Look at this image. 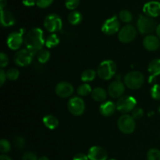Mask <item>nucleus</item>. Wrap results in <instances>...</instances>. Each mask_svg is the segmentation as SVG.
Returning <instances> with one entry per match:
<instances>
[{
    "mask_svg": "<svg viewBox=\"0 0 160 160\" xmlns=\"http://www.w3.org/2000/svg\"><path fill=\"white\" fill-rule=\"evenodd\" d=\"M24 43L26 48L32 52L34 54L38 53L42 49L44 45H45L43 31L39 28L30 30L25 35Z\"/></svg>",
    "mask_w": 160,
    "mask_h": 160,
    "instance_id": "obj_1",
    "label": "nucleus"
},
{
    "mask_svg": "<svg viewBox=\"0 0 160 160\" xmlns=\"http://www.w3.org/2000/svg\"><path fill=\"white\" fill-rule=\"evenodd\" d=\"M116 73H117V65L114 61L110 59L102 61L97 69L98 76L104 81H109L112 79Z\"/></svg>",
    "mask_w": 160,
    "mask_h": 160,
    "instance_id": "obj_2",
    "label": "nucleus"
},
{
    "mask_svg": "<svg viewBox=\"0 0 160 160\" xmlns=\"http://www.w3.org/2000/svg\"><path fill=\"white\" fill-rule=\"evenodd\" d=\"M145 83V78L141 72L131 71L124 77V84L129 88L136 90L142 87Z\"/></svg>",
    "mask_w": 160,
    "mask_h": 160,
    "instance_id": "obj_3",
    "label": "nucleus"
},
{
    "mask_svg": "<svg viewBox=\"0 0 160 160\" xmlns=\"http://www.w3.org/2000/svg\"><path fill=\"white\" fill-rule=\"evenodd\" d=\"M138 30L142 34H148L156 29V21L152 17L141 15L137 21Z\"/></svg>",
    "mask_w": 160,
    "mask_h": 160,
    "instance_id": "obj_4",
    "label": "nucleus"
},
{
    "mask_svg": "<svg viewBox=\"0 0 160 160\" xmlns=\"http://www.w3.org/2000/svg\"><path fill=\"white\" fill-rule=\"evenodd\" d=\"M44 27L48 32H57L62 29V21L59 15L56 13H50L47 15L44 20Z\"/></svg>",
    "mask_w": 160,
    "mask_h": 160,
    "instance_id": "obj_5",
    "label": "nucleus"
},
{
    "mask_svg": "<svg viewBox=\"0 0 160 160\" xmlns=\"http://www.w3.org/2000/svg\"><path fill=\"white\" fill-rule=\"evenodd\" d=\"M137 101L135 98L130 95H124L119 98L117 102V109L122 113H128L135 109Z\"/></svg>",
    "mask_w": 160,
    "mask_h": 160,
    "instance_id": "obj_6",
    "label": "nucleus"
},
{
    "mask_svg": "<svg viewBox=\"0 0 160 160\" xmlns=\"http://www.w3.org/2000/svg\"><path fill=\"white\" fill-rule=\"evenodd\" d=\"M117 126L120 131L123 134H131L135 130V120L133 118L132 116L124 114L119 118L117 121Z\"/></svg>",
    "mask_w": 160,
    "mask_h": 160,
    "instance_id": "obj_7",
    "label": "nucleus"
},
{
    "mask_svg": "<svg viewBox=\"0 0 160 160\" xmlns=\"http://www.w3.org/2000/svg\"><path fill=\"white\" fill-rule=\"evenodd\" d=\"M35 54L28 50V48H23L17 52L13 58L14 62L19 67H28L31 63Z\"/></svg>",
    "mask_w": 160,
    "mask_h": 160,
    "instance_id": "obj_8",
    "label": "nucleus"
},
{
    "mask_svg": "<svg viewBox=\"0 0 160 160\" xmlns=\"http://www.w3.org/2000/svg\"><path fill=\"white\" fill-rule=\"evenodd\" d=\"M67 107L70 113L73 116H81L85 110V103L80 97H73L69 100Z\"/></svg>",
    "mask_w": 160,
    "mask_h": 160,
    "instance_id": "obj_9",
    "label": "nucleus"
},
{
    "mask_svg": "<svg viewBox=\"0 0 160 160\" xmlns=\"http://www.w3.org/2000/svg\"><path fill=\"white\" fill-rule=\"evenodd\" d=\"M120 23L117 16L107 19L102 26V31L106 35H112L120 31Z\"/></svg>",
    "mask_w": 160,
    "mask_h": 160,
    "instance_id": "obj_10",
    "label": "nucleus"
},
{
    "mask_svg": "<svg viewBox=\"0 0 160 160\" xmlns=\"http://www.w3.org/2000/svg\"><path fill=\"white\" fill-rule=\"evenodd\" d=\"M137 35V31L135 28L131 24L125 25L119 31L118 38L122 43H130L135 38Z\"/></svg>",
    "mask_w": 160,
    "mask_h": 160,
    "instance_id": "obj_11",
    "label": "nucleus"
},
{
    "mask_svg": "<svg viewBox=\"0 0 160 160\" xmlns=\"http://www.w3.org/2000/svg\"><path fill=\"white\" fill-rule=\"evenodd\" d=\"M23 34V31L21 30L17 32H12L9 34L6 43L11 50H18L21 47L22 44L24 42Z\"/></svg>",
    "mask_w": 160,
    "mask_h": 160,
    "instance_id": "obj_12",
    "label": "nucleus"
},
{
    "mask_svg": "<svg viewBox=\"0 0 160 160\" xmlns=\"http://www.w3.org/2000/svg\"><path fill=\"white\" fill-rule=\"evenodd\" d=\"M55 92L56 95L60 98H68L73 93V87L70 83L67 81H62L56 84L55 88Z\"/></svg>",
    "mask_w": 160,
    "mask_h": 160,
    "instance_id": "obj_13",
    "label": "nucleus"
},
{
    "mask_svg": "<svg viewBox=\"0 0 160 160\" xmlns=\"http://www.w3.org/2000/svg\"><path fill=\"white\" fill-rule=\"evenodd\" d=\"M125 92V85L120 81H114L108 88V93L112 98H117L122 97Z\"/></svg>",
    "mask_w": 160,
    "mask_h": 160,
    "instance_id": "obj_14",
    "label": "nucleus"
},
{
    "mask_svg": "<svg viewBox=\"0 0 160 160\" xmlns=\"http://www.w3.org/2000/svg\"><path fill=\"white\" fill-rule=\"evenodd\" d=\"M143 12L148 17L154 18L160 15V2L157 1H150L143 6Z\"/></svg>",
    "mask_w": 160,
    "mask_h": 160,
    "instance_id": "obj_15",
    "label": "nucleus"
},
{
    "mask_svg": "<svg viewBox=\"0 0 160 160\" xmlns=\"http://www.w3.org/2000/svg\"><path fill=\"white\" fill-rule=\"evenodd\" d=\"M88 157L90 160H106L107 152L100 146H92L88 152Z\"/></svg>",
    "mask_w": 160,
    "mask_h": 160,
    "instance_id": "obj_16",
    "label": "nucleus"
},
{
    "mask_svg": "<svg viewBox=\"0 0 160 160\" xmlns=\"http://www.w3.org/2000/svg\"><path fill=\"white\" fill-rule=\"evenodd\" d=\"M143 46L148 51H156L160 46L159 38L155 35H147L143 40Z\"/></svg>",
    "mask_w": 160,
    "mask_h": 160,
    "instance_id": "obj_17",
    "label": "nucleus"
},
{
    "mask_svg": "<svg viewBox=\"0 0 160 160\" xmlns=\"http://www.w3.org/2000/svg\"><path fill=\"white\" fill-rule=\"evenodd\" d=\"M16 19L13 14L7 9L1 10V24L4 28L13 26L15 24Z\"/></svg>",
    "mask_w": 160,
    "mask_h": 160,
    "instance_id": "obj_18",
    "label": "nucleus"
},
{
    "mask_svg": "<svg viewBox=\"0 0 160 160\" xmlns=\"http://www.w3.org/2000/svg\"><path fill=\"white\" fill-rule=\"evenodd\" d=\"M117 109V105L111 101L103 102L99 107V112L103 117H111L113 115Z\"/></svg>",
    "mask_w": 160,
    "mask_h": 160,
    "instance_id": "obj_19",
    "label": "nucleus"
},
{
    "mask_svg": "<svg viewBox=\"0 0 160 160\" xmlns=\"http://www.w3.org/2000/svg\"><path fill=\"white\" fill-rule=\"evenodd\" d=\"M92 97L96 102H104L107 98V92L102 88H95L92 90Z\"/></svg>",
    "mask_w": 160,
    "mask_h": 160,
    "instance_id": "obj_20",
    "label": "nucleus"
},
{
    "mask_svg": "<svg viewBox=\"0 0 160 160\" xmlns=\"http://www.w3.org/2000/svg\"><path fill=\"white\" fill-rule=\"evenodd\" d=\"M43 123L47 128L54 130L59 126V120L52 115H47L43 117Z\"/></svg>",
    "mask_w": 160,
    "mask_h": 160,
    "instance_id": "obj_21",
    "label": "nucleus"
},
{
    "mask_svg": "<svg viewBox=\"0 0 160 160\" xmlns=\"http://www.w3.org/2000/svg\"><path fill=\"white\" fill-rule=\"evenodd\" d=\"M148 70L152 77L160 74V59H155L148 64Z\"/></svg>",
    "mask_w": 160,
    "mask_h": 160,
    "instance_id": "obj_22",
    "label": "nucleus"
},
{
    "mask_svg": "<svg viewBox=\"0 0 160 160\" xmlns=\"http://www.w3.org/2000/svg\"><path fill=\"white\" fill-rule=\"evenodd\" d=\"M82 14L77 10H73L68 15V21L72 25H78L82 21Z\"/></svg>",
    "mask_w": 160,
    "mask_h": 160,
    "instance_id": "obj_23",
    "label": "nucleus"
},
{
    "mask_svg": "<svg viewBox=\"0 0 160 160\" xmlns=\"http://www.w3.org/2000/svg\"><path fill=\"white\" fill-rule=\"evenodd\" d=\"M96 73L97 72H95L92 69H88V70H84L81 74V80L84 83L91 82V81H94V79L96 77Z\"/></svg>",
    "mask_w": 160,
    "mask_h": 160,
    "instance_id": "obj_24",
    "label": "nucleus"
},
{
    "mask_svg": "<svg viewBox=\"0 0 160 160\" xmlns=\"http://www.w3.org/2000/svg\"><path fill=\"white\" fill-rule=\"evenodd\" d=\"M50 56H51L50 52L47 49H43V48L37 53L38 61L42 64H45L48 62V60L50 59Z\"/></svg>",
    "mask_w": 160,
    "mask_h": 160,
    "instance_id": "obj_25",
    "label": "nucleus"
},
{
    "mask_svg": "<svg viewBox=\"0 0 160 160\" xmlns=\"http://www.w3.org/2000/svg\"><path fill=\"white\" fill-rule=\"evenodd\" d=\"M59 38L56 34H52L51 35L48 36L47 39L45 40V46L48 48H54V47L57 46L59 44Z\"/></svg>",
    "mask_w": 160,
    "mask_h": 160,
    "instance_id": "obj_26",
    "label": "nucleus"
},
{
    "mask_svg": "<svg viewBox=\"0 0 160 160\" xmlns=\"http://www.w3.org/2000/svg\"><path fill=\"white\" fill-rule=\"evenodd\" d=\"M92 88L87 83H84V84L80 85L77 89L78 95L80 96H87L89 94H92Z\"/></svg>",
    "mask_w": 160,
    "mask_h": 160,
    "instance_id": "obj_27",
    "label": "nucleus"
},
{
    "mask_svg": "<svg viewBox=\"0 0 160 160\" xmlns=\"http://www.w3.org/2000/svg\"><path fill=\"white\" fill-rule=\"evenodd\" d=\"M119 18L121 21L124 22V23H130L133 20V15L129 10L127 9H123L121 10L119 13Z\"/></svg>",
    "mask_w": 160,
    "mask_h": 160,
    "instance_id": "obj_28",
    "label": "nucleus"
},
{
    "mask_svg": "<svg viewBox=\"0 0 160 160\" xmlns=\"http://www.w3.org/2000/svg\"><path fill=\"white\" fill-rule=\"evenodd\" d=\"M20 76V71L17 68H10L6 71V78L9 81H16Z\"/></svg>",
    "mask_w": 160,
    "mask_h": 160,
    "instance_id": "obj_29",
    "label": "nucleus"
},
{
    "mask_svg": "<svg viewBox=\"0 0 160 160\" xmlns=\"http://www.w3.org/2000/svg\"><path fill=\"white\" fill-rule=\"evenodd\" d=\"M148 160H160V151L157 148H151L147 153Z\"/></svg>",
    "mask_w": 160,
    "mask_h": 160,
    "instance_id": "obj_30",
    "label": "nucleus"
},
{
    "mask_svg": "<svg viewBox=\"0 0 160 160\" xmlns=\"http://www.w3.org/2000/svg\"><path fill=\"white\" fill-rule=\"evenodd\" d=\"M11 150V145L6 139H2L0 141V152L2 153H7Z\"/></svg>",
    "mask_w": 160,
    "mask_h": 160,
    "instance_id": "obj_31",
    "label": "nucleus"
},
{
    "mask_svg": "<svg viewBox=\"0 0 160 160\" xmlns=\"http://www.w3.org/2000/svg\"><path fill=\"white\" fill-rule=\"evenodd\" d=\"M13 144L15 145V147L18 149L21 150L26 145V142H25V139L23 137H16L13 140Z\"/></svg>",
    "mask_w": 160,
    "mask_h": 160,
    "instance_id": "obj_32",
    "label": "nucleus"
},
{
    "mask_svg": "<svg viewBox=\"0 0 160 160\" xmlns=\"http://www.w3.org/2000/svg\"><path fill=\"white\" fill-rule=\"evenodd\" d=\"M81 0H66L65 6L66 7L70 10H74L80 4Z\"/></svg>",
    "mask_w": 160,
    "mask_h": 160,
    "instance_id": "obj_33",
    "label": "nucleus"
},
{
    "mask_svg": "<svg viewBox=\"0 0 160 160\" xmlns=\"http://www.w3.org/2000/svg\"><path fill=\"white\" fill-rule=\"evenodd\" d=\"M151 95L154 99L160 100V85L155 84L151 88Z\"/></svg>",
    "mask_w": 160,
    "mask_h": 160,
    "instance_id": "obj_34",
    "label": "nucleus"
},
{
    "mask_svg": "<svg viewBox=\"0 0 160 160\" xmlns=\"http://www.w3.org/2000/svg\"><path fill=\"white\" fill-rule=\"evenodd\" d=\"M53 1L54 0H36V5L39 8L45 9V8L48 7L53 2Z\"/></svg>",
    "mask_w": 160,
    "mask_h": 160,
    "instance_id": "obj_35",
    "label": "nucleus"
},
{
    "mask_svg": "<svg viewBox=\"0 0 160 160\" xmlns=\"http://www.w3.org/2000/svg\"><path fill=\"white\" fill-rule=\"evenodd\" d=\"M144 115V110L142 108H135L132 111V117L134 120H139L142 118Z\"/></svg>",
    "mask_w": 160,
    "mask_h": 160,
    "instance_id": "obj_36",
    "label": "nucleus"
},
{
    "mask_svg": "<svg viewBox=\"0 0 160 160\" xmlns=\"http://www.w3.org/2000/svg\"><path fill=\"white\" fill-rule=\"evenodd\" d=\"M9 64V57L4 52H1L0 54V66L2 68H4Z\"/></svg>",
    "mask_w": 160,
    "mask_h": 160,
    "instance_id": "obj_37",
    "label": "nucleus"
},
{
    "mask_svg": "<svg viewBox=\"0 0 160 160\" xmlns=\"http://www.w3.org/2000/svg\"><path fill=\"white\" fill-rule=\"evenodd\" d=\"M21 160H38L35 153L32 152H27L22 156Z\"/></svg>",
    "mask_w": 160,
    "mask_h": 160,
    "instance_id": "obj_38",
    "label": "nucleus"
},
{
    "mask_svg": "<svg viewBox=\"0 0 160 160\" xmlns=\"http://www.w3.org/2000/svg\"><path fill=\"white\" fill-rule=\"evenodd\" d=\"M6 73L3 70V69H1L0 70V86H2L4 84L5 81H6Z\"/></svg>",
    "mask_w": 160,
    "mask_h": 160,
    "instance_id": "obj_39",
    "label": "nucleus"
},
{
    "mask_svg": "<svg viewBox=\"0 0 160 160\" xmlns=\"http://www.w3.org/2000/svg\"><path fill=\"white\" fill-rule=\"evenodd\" d=\"M88 157L86 156L84 153H78V154L75 155L74 157L73 158V160H88Z\"/></svg>",
    "mask_w": 160,
    "mask_h": 160,
    "instance_id": "obj_40",
    "label": "nucleus"
},
{
    "mask_svg": "<svg viewBox=\"0 0 160 160\" xmlns=\"http://www.w3.org/2000/svg\"><path fill=\"white\" fill-rule=\"evenodd\" d=\"M22 2L25 6H33L36 4V0H22Z\"/></svg>",
    "mask_w": 160,
    "mask_h": 160,
    "instance_id": "obj_41",
    "label": "nucleus"
},
{
    "mask_svg": "<svg viewBox=\"0 0 160 160\" xmlns=\"http://www.w3.org/2000/svg\"><path fill=\"white\" fill-rule=\"evenodd\" d=\"M6 4H7V1L6 0H0V9H1V10L2 9H4Z\"/></svg>",
    "mask_w": 160,
    "mask_h": 160,
    "instance_id": "obj_42",
    "label": "nucleus"
},
{
    "mask_svg": "<svg viewBox=\"0 0 160 160\" xmlns=\"http://www.w3.org/2000/svg\"><path fill=\"white\" fill-rule=\"evenodd\" d=\"M0 160H12V159H11V158L9 157V156L2 154L0 156Z\"/></svg>",
    "mask_w": 160,
    "mask_h": 160,
    "instance_id": "obj_43",
    "label": "nucleus"
},
{
    "mask_svg": "<svg viewBox=\"0 0 160 160\" xmlns=\"http://www.w3.org/2000/svg\"><path fill=\"white\" fill-rule=\"evenodd\" d=\"M156 34H157V37L160 39V24H159L157 27H156Z\"/></svg>",
    "mask_w": 160,
    "mask_h": 160,
    "instance_id": "obj_44",
    "label": "nucleus"
},
{
    "mask_svg": "<svg viewBox=\"0 0 160 160\" xmlns=\"http://www.w3.org/2000/svg\"><path fill=\"white\" fill-rule=\"evenodd\" d=\"M38 160H49V159H48V158L46 157V156H42V157L39 158Z\"/></svg>",
    "mask_w": 160,
    "mask_h": 160,
    "instance_id": "obj_45",
    "label": "nucleus"
},
{
    "mask_svg": "<svg viewBox=\"0 0 160 160\" xmlns=\"http://www.w3.org/2000/svg\"><path fill=\"white\" fill-rule=\"evenodd\" d=\"M109 160H116V159H109Z\"/></svg>",
    "mask_w": 160,
    "mask_h": 160,
    "instance_id": "obj_46",
    "label": "nucleus"
}]
</instances>
